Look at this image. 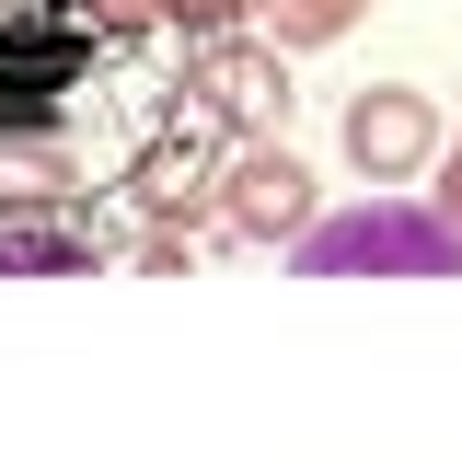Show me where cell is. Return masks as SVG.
<instances>
[{
  "instance_id": "1",
  "label": "cell",
  "mask_w": 462,
  "mask_h": 462,
  "mask_svg": "<svg viewBox=\"0 0 462 462\" xmlns=\"http://www.w3.org/2000/svg\"><path fill=\"white\" fill-rule=\"evenodd\" d=\"M208 81L185 0H0V208H185Z\"/></svg>"
},
{
  "instance_id": "2",
  "label": "cell",
  "mask_w": 462,
  "mask_h": 462,
  "mask_svg": "<svg viewBox=\"0 0 462 462\" xmlns=\"http://www.w3.org/2000/svg\"><path fill=\"white\" fill-rule=\"evenodd\" d=\"M300 278H462V220L451 208H336L300 231Z\"/></svg>"
},
{
  "instance_id": "3",
  "label": "cell",
  "mask_w": 462,
  "mask_h": 462,
  "mask_svg": "<svg viewBox=\"0 0 462 462\" xmlns=\"http://www.w3.org/2000/svg\"><path fill=\"white\" fill-rule=\"evenodd\" d=\"M439 151V116H428V93H404V81H382V93H358L346 105V162L370 173V185H393V173H416Z\"/></svg>"
},
{
  "instance_id": "4",
  "label": "cell",
  "mask_w": 462,
  "mask_h": 462,
  "mask_svg": "<svg viewBox=\"0 0 462 462\" xmlns=\"http://www.w3.org/2000/svg\"><path fill=\"white\" fill-rule=\"evenodd\" d=\"M105 231L93 208H0V278H93Z\"/></svg>"
},
{
  "instance_id": "5",
  "label": "cell",
  "mask_w": 462,
  "mask_h": 462,
  "mask_svg": "<svg viewBox=\"0 0 462 462\" xmlns=\"http://www.w3.org/2000/svg\"><path fill=\"white\" fill-rule=\"evenodd\" d=\"M231 231H254V243H300L312 231V173L289 162V151H243L231 162Z\"/></svg>"
},
{
  "instance_id": "6",
  "label": "cell",
  "mask_w": 462,
  "mask_h": 462,
  "mask_svg": "<svg viewBox=\"0 0 462 462\" xmlns=\"http://www.w3.org/2000/svg\"><path fill=\"white\" fill-rule=\"evenodd\" d=\"M197 81H208V105H220V116H266V105H289V81H278L254 47H208V58H197Z\"/></svg>"
},
{
  "instance_id": "7",
  "label": "cell",
  "mask_w": 462,
  "mask_h": 462,
  "mask_svg": "<svg viewBox=\"0 0 462 462\" xmlns=\"http://www.w3.org/2000/svg\"><path fill=\"white\" fill-rule=\"evenodd\" d=\"M266 12H278V35H300V47H312V35H336L358 0H266Z\"/></svg>"
},
{
  "instance_id": "8",
  "label": "cell",
  "mask_w": 462,
  "mask_h": 462,
  "mask_svg": "<svg viewBox=\"0 0 462 462\" xmlns=\"http://www.w3.org/2000/svg\"><path fill=\"white\" fill-rule=\"evenodd\" d=\"M231 12H254V0H185V23H231Z\"/></svg>"
},
{
  "instance_id": "9",
  "label": "cell",
  "mask_w": 462,
  "mask_h": 462,
  "mask_svg": "<svg viewBox=\"0 0 462 462\" xmlns=\"http://www.w3.org/2000/svg\"><path fill=\"white\" fill-rule=\"evenodd\" d=\"M439 208H451V220H462V151H451V185H439Z\"/></svg>"
}]
</instances>
